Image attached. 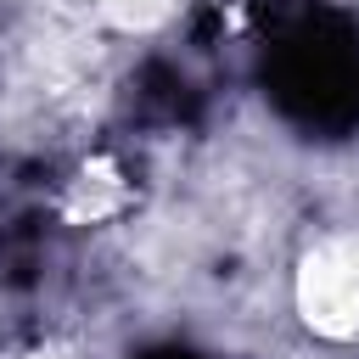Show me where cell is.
I'll return each instance as SVG.
<instances>
[{
  "instance_id": "1",
  "label": "cell",
  "mask_w": 359,
  "mask_h": 359,
  "mask_svg": "<svg viewBox=\"0 0 359 359\" xmlns=\"http://www.w3.org/2000/svg\"><path fill=\"white\" fill-rule=\"evenodd\" d=\"M297 314L325 342L359 337V230L320 236L297 264Z\"/></svg>"
}]
</instances>
